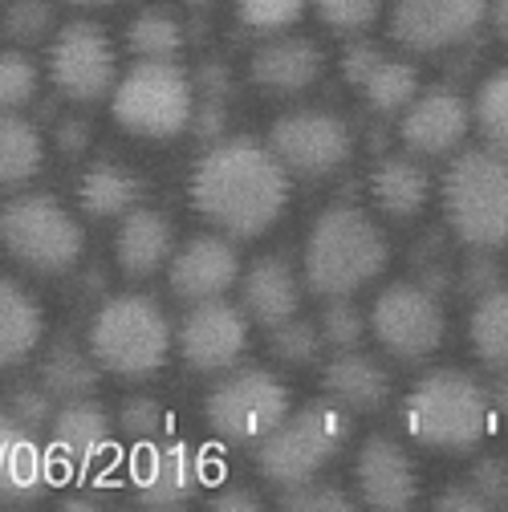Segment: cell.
I'll return each mask as SVG.
<instances>
[{"label":"cell","instance_id":"obj_1","mask_svg":"<svg viewBox=\"0 0 508 512\" xmlns=\"http://www.w3.org/2000/svg\"><path fill=\"white\" fill-rule=\"evenodd\" d=\"M192 208L232 240H252L269 232L289 204V171L277 155L252 139H220L187 183Z\"/></svg>","mask_w":508,"mask_h":512},{"label":"cell","instance_id":"obj_2","mask_svg":"<svg viewBox=\"0 0 508 512\" xmlns=\"http://www.w3.org/2000/svg\"><path fill=\"white\" fill-rule=\"evenodd\" d=\"M387 236L366 212L338 204L313 220L301 252L305 289L313 297H350L387 269Z\"/></svg>","mask_w":508,"mask_h":512},{"label":"cell","instance_id":"obj_3","mask_svg":"<svg viewBox=\"0 0 508 512\" xmlns=\"http://www.w3.org/2000/svg\"><path fill=\"white\" fill-rule=\"evenodd\" d=\"M439 200L460 244L492 252L508 244V159L480 147L460 151L443 171Z\"/></svg>","mask_w":508,"mask_h":512},{"label":"cell","instance_id":"obj_4","mask_svg":"<svg viewBox=\"0 0 508 512\" xmlns=\"http://www.w3.org/2000/svg\"><path fill=\"white\" fill-rule=\"evenodd\" d=\"M488 395L464 370H431L403 399V427L435 452H472L488 431Z\"/></svg>","mask_w":508,"mask_h":512},{"label":"cell","instance_id":"obj_5","mask_svg":"<svg viewBox=\"0 0 508 512\" xmlns=\"http://www.w3.org/2000/svg\"><path fill=\"white\" fill-rule=\"evenodd\" d=\"M171 322L167 313L139 293L110 297L90 322V354L98 370L118 378H151L171 354Z\"/></svg>","mask_w":508,"mask_h":512},{"label":"cell","instance_id":"obj_6","mask_svg":"<svg viewBox=\"0 0 508 512\" xmlns=\"http://www.w3.org/2000/svg\"><path fill=\"white\" fill-rule=\"evenodd\" d=\"M350 439V415L342 403L322 399L293 415H285L261 443H257V468L269 484L293 488L322 472Z\"/></svg>","mask_w":508,"mask_h":512},{"label":"cell","instance_id":"obj_7","mask_svg":"<svg viewBox=\"0 0 508 512\" xmlns=\"http://www.w3.org/2000/svg\"><path fill=\"white\" fill-rule=\"evenodd\" d=\"M196 110V86L175 61H135L114 90L110 114L122 131L139 139H175L187 131Z\"/></svg>","mask_w":508,"mask_h":512},{"label":"cell","instance_id":"obj_8","mask_svg":"<svg viewBox=\"0 0 508 512\" xmlns=\"http://www.w3.org/2000/svg\"><path fill=\"white\" fill-rule=\"evenodd\" d=\"M0 248L21 269L57 277L82 261L86 232L53 196H33L29 191V196H17L0 208Z\"/></svg>","mask_w":508,"mask_h":512},{"label":"cell","instance_id":"obj_9","mask_svg":"<svg viewBox=\"0 0 508 512\" xmlns=\"http://www.w3.org/2000/svg\"><path fill=\"white\" fill-rule=\"evenodd\" d=\"M204 415L224 443L257 447L289 415V391L277 374L261 366H232L208 391Z\"/></svg>","mask_w":508,"mask_h":512},{"label":"cell","instance_id":"obj_10","mask_svg":"<svg viewBox=\"0 0 508 512\" xmlns=\"http://www.w3.org/2000/svg\"><path fill=\"white\" fill-rule=\"evenodd\" d=\"M366 330L378 338L391 358L399 362H423L443 346V305L427 285H391L374 297Z\"/></svg>","mask_w":508,"mask_h":512},{"label":"cell","instance_id":"obj_11","mask_svg":"<svg viewBox=\"0 0 508 512\" xmlns=\"http://www.w3.org/2000/svg\"><path fill=\"white\" fill-rule=\"evenodd\" d=\"M269 151L289 171V179H330L350 163L354 135L330 110H293L273 122Z\"/></svg>","mask_w":508,"mask_h":512},{"label":"cell","instance_id":"obj_12","mask_svg":"<svg viewBox=\"0 0 508 512\" xmlns=\"http://www.w3.org/2000/svg\"><path fill=\"white\" fill-rule=\"evenodd\" d=\"M45 74L53 90L70 102H98L118 82V57L110 37L90 21H70L49 41Z\"/></svg>","mask_w":508,"mask_h":512},{"label":"cell","instance_id":"obj_13","mask_svg":"<svg viewBox=\"0 0 508 512\" xmlns=\"http://www.w3.org/2000/svg\"><path fill=\"white\" fill-rule=\"evenodd\" d=\"M175 346L179 358L200 374L232 370L248 350V313L224 297L196 301L175 330Z\"/></svg>","mask_w":508,"mask_h":512},{"label":"cell","instance_id":"obj_14","mask_svg":"<svg viewBox=\"0 0 508 512\" xmlns=\"http://www.w3.org/2000/svg\"><path fill=\"white\" fill-rule=\"evenodd\" d=\"M488 21V0H395L391 37L411 53L464 45Z\"/></svg>","mask_w":508,"mask_h":512},{"label":"cell","instance_id":"obj_15","mask_svg":"<svg viewBox=\"0 0 508 512\" xmlns=\"http://www.w3.org/2000/svg\"><path fill=\"white\" fill-rule=\"evenodd\" d=\"M472 131V106L456 90H419L399 114V139L415 159H448Z\"/></svg>","mask_w":508,"mask_h":512},{"label":"cell","instance_id":"obj_16","mask_svg":"<svg viewBox=\"0 0 508 512\" xmlns=\"http://www.w3.org/2000/svg\"><path fill=\"white\" fill-rule=\"evenodd\" d=\"M208 480V460L192 443H143L135 460V492L147 508H179Z\"/></svg>","mask_w":508,"mask_h":512},{"label":"cell","instance_id":"obj_17","mask_svg":"<svg viewBox=\"0 0 508 512\" xmlns=\"http://www.w3.org/2000/svg\"><path fill=\"white\" fill-rule=\"evenodd\" d=\"M240 281V256L228 236H196L167 261V285L183 305L228 297Z\"/></svg>","mask_w":508,"mask_h":512},{"label":"cell","instance_id":"obj_18","mask_svg":"<svg viewBox=\"0 0 508 512\" xmlns=\"http://www.w3.org/2000/svg\"><path fill=\"white\" fill-rule=\"evenodd\" d=\"M354 480H358L362 500L374 512H403L419 496V480H415L411 456L387 435H374V439L362 443L358 464H354Z\"/></svg>","mask_w":508,"mask_h":512},{"label":"cell","instance_id":"obj_19","mask_svg":"<svg viewBox=\"0 0 508 512\" xmlns=\"http://www.w3.org/2000/svg\"><path fill=\"white\" fill-rule=\"evenodd\" d=\"M110 443H114V423L90 399H66L49 415V447L53 460L66 464V472H86L110 452Z\"/></svg>","mask_w":508,"mask_h":512},{"label":"cell","instance_id":"obj_20","mask_svg":"<svg viewBox=\"0 0 508 512\" xmlns=\"http://www.w3.org/2000/svg\"><path fill=\"white\" fill-rule=\"evenodd\" d=\"M53 456L33 439L29 423L13 411H0V496L5 500H33L49 484Z\"/></svg>","mask_w":508,"mask_h":512},{"label":"cell","instance_id":"obj_21","mask_svg":"<svg viewBox=\"0 0 508 512\" xmlns=\"http://www.w3.org/2000/svg\"><path fill=\"white\" fill-rule=\"evenodd\" d=\"M236 285H240V309L248 313V322L273 330V326L289 322V317H297L301 281L285 256H265V261L252 265Z\"/></svg>","mask_w":508,"mask_h":512},{"label":"cell","instance_id":"obj_22","mask_svg":"<svg viewBox=\"0 0 508 512\" xmlns=\"http://www.w3.org/2000/svg\"><path fill=\"white\" fill-rule=\"evenodd\" d=\"M322 66H326V57L313 41L277 37V41H265L257 53H252L248 74L269 94H301L322 78Z\"/></svg>","mask_w":508,"mask_h":512},{"label":"cell","instance_id":"obj_23","mask_svg":"<svg viewBox=\"0 0 508 512\" xmlns=\"http://www.w3.org/2000/svg\"><path fill=\"white\" fill-rule=\"evenodd\" d=\"M175 252V232L163 212L151 208H131L118 224L114 236V261L126 277H155Z\"/></svg>","mask_w":508,"mask_h":512},{"label":"cell","instance_id":"obj_24","mask_svg":"<svg viewBox=\"0 0 508 512\" xmlns=\"http://www.w3.org/2000/svg\"><path fill=\"white\" fill-rule=\"evenodd\" d=\"M322 391L334 403H342L346 411H378L391 395V374H387L383 362L370 358V354L342 350L322 370Z\"/></svg>","mask_w":508,"mask_h":512},{"label":"cell","instance_id":"obj_25","mask_svg":"<svg viewBox=\"0 0 508 512\" xmlns=\"http://www.w3.org/2000/svg\"><path fill=\"white\" fill-rule=\"evenodd\" d=\"M370 196L378 204V212L391 220H411L423 212L427 196H431V179L427 167L415 155H391L378 159V167L370 171Z\"/></svg>","mask_w":508,"mask_h":512},{"label":"cell","instance_id":"obj_26","mask_svg":"<svg viewBox=\"0 0 508 512\" xmlns=\"http://www.w3.org/2000/svg\"><path fill=\"white\" fill-rule=\"evenodd\" d=\"M41 330H45V317H41V305L29 297V289L0 277V370L25 362L37 350Z\"/></svg>","mask_w":508,"mask_h":512},{"label":"cell","instance_id":"obj_27","mask_svg":"<svg viewBox=\"0 0 508 512\" xmlns=\"http://www.w3.org/2000/svg\"><path fill=\"white\" fill-rule=\"evenodd\" d=\"M139 200H143V183L118 163H98L78 179V204L94 220L126 216L131 208H139Z\"/></svg>","mask_w":508,"mask_h":512},{"label":"cell","instance_id":"obj_28","mask_svg":"<svg viewBox=\"0 0 508 512\" xmlns=\"http://www.w3.org/2000/svg\"><path fill=\"white\" fill-rule=\"evenodd\" d=\"M45 167V139L21 118V110H0V187H25Z\"/></svg>","mask_w":508,"mask_h":512},{"label":"cell","instance_id":"obj_29","mask_svg":"<svg viewBox=\"0 0 508 512\" xmlns=\"http://www.w3.org/2000/svg\"><path fill=\"white\" fill-rule=\"evenodd\" d=\"M468 334H472L476 358L488 370L508 374V289L504 285L492 289V293H484V297H476Z\"/></svg>","mask_w":508,"mask_h":512},{"label":"cell","instance_id":"obj_30","mask_svg":"<svg viewBox=\"0 0 508 512\" xmlns=\"http://www.w3.org/2000/svg\"><path fill=\"white\" fill-rule=\"evenodd\" d=\"M41 387L49 391V399H86L98 387V362L90 350L78 346H53L41 362Z\"/></svg>","mask_w":508,"mask_h":512},{"label":"cell","instance_id":"obj_31","mask_svg":"<svg viewBox=\"0 0 508 512\" xmlns=\"http://www.w3.org/2000/svg\"><path fill=\"white\" fill-rule=\"evenodd\" d=\"M362 94H366V106L374 110V114H387V118H395V114H403L407 106H411V98L423 90L419 86V70L411 66V61H378L374 66V74L358 86Z\"/></svg>","mask_w":508,"mask_h":512},{"label":"cell","instance_id":"obj_32","mask_svg":"<svg viewBox=\"0 0 508 512\" xmlns=\"http://www.w3.org/2000/svg\"><path fill=\"white\" fill-rule=\"evenodd\" d=\"M472 126L488 151L508 159V70H496L480 82L472 102Z\"/></svg>","mask_w":508,"mask_h":512},{"label":"cell","instance_id":"obj_33","mask_svg":"<svg viewBox=\"0 0 508 512\" xmlns=\"http://www.w3.org/2000/svg\"><path fill=\"white\" fill-rule=\"evenodd\" d=\"M126 45H131V53L139 61H175L183 49V29L171 13L147 9L131 21V29H126Z\"/></svg>","mask_w":508,"mask_h":512},{"label":"cell","instance_id":"obj_34","mask_svg":"<svg viewBox=\"0 0 508 512\" xmlns=\"http://www.w3.org/2000/svg\"><path fill=\"white\" fill-rule=\"evenodd\" d=\"M41 90L37 61L21 49L0 53V110H25Z\"/></svg>","mask_w":508,"mask_h":512},{"label":"cell","instance_id":"obj_35","mask_svg":"<svg viewBox=\"0 0 508 512\" xmlns=\"http://www.w3.org/2000/svg\"><path fill=\"white\" fill-rule=\"evenodd\" d=\"M53 29H57V17L49 0H13L5 9V33L17 49L41 45L45 37H53Z\"/></svg>","mask_w":508,"mask_h":512},{"label":"cell","instance_id":"obj_36","mask_svg":"<svg viewBox=\"0 0 508 512\" xmlns=\"http://www.w3.org/2000/svg\"><path fill=\"white\" fill-rule=\"evenodd\" d=\"M309 0H236V17L252 33H285L305 17Z\"/></svg>","mask_w":508,"mask_h":512},{"label":"cell","instance_id":"obj_37","mask_svg":"<svg viewBox=\"0 0 508 512\" xmlns=\"http://www.w3.org/2000/svg\"><path fill=\"white\" fill-rule=\"evenodd\" d=\"M269 346L281 362L289 366H309L317 354H322V330H317L313 322H301V317H289V322L273 326L269 330Z\"/></svg>","mask_w":508,"mask_h":512},{"label":"cell","instance_id":"obj_38","mask_svg":"<svg viewBox=\"0 0 508 512\" xmlns=\"http://www.w3.org/2000/svg\"><path fill=\"white\" fill-rule=\"evenodd\" d=\"M281 508L285 512H350L354 504L338 484H317V476H313L305 484L281 488Z\"/></svg>","mask_w":508,"mask_h":512},{"label":"cell","instance_id":"obj_39","mask_svg":"<svg viewBox=\"0 0 508 512\" xmlns=\"http://www.w3.org/2000/svg\"><path fill=\"white\" fill-rule=\"evenodd\" d=\"M317 330H322V342H330L334 350H354L362 342V334H366V317L346 297H330Z\"/></svg>","mask_w":508,"mask_h":512},{"label":"cell","instance_id":"obj_40","mask_svg":"<svg viewBox=\"0 0 508 512\" xmlns=\"http://www.w3.org/2000/svg\"><path fill=\"white\" fill-rule=\"evenodd\" d=\"M309 5L338 33H362L383 13V0H309Z\"/></svg>","mask_w":508,"mask_h":512},{"label":"cell","instance_id":"obj_41","mask_svg":"<svg viewBox=\"0 0 508 512\" xmlns=\"http://www.w3.org/2000/svg\"><path fill=\"white\" fill-rule=\"evenodd\" d=\"M163 423H167L163 407H159L155 399H147V395L126 399V403H122V411H118V427H122V435H131L139 447H143V443H151V439L163 431Z\"/></svg>","mask_w":508,"mask_h":512},{"label":"cell","instance_id":"obj_42","mask_svg":"<svg viewBox=\"0 0 508 512\" xmlns=\"http://www.w3.org/2000/svg\"><path fill=\"white\" fill-rule=\"evenodd\" d=\"M468 484H472V492H476L488 508H504V504H508V464H504L500 456L476 460Z\"/></svg>","mask_w":508,"mask_h":512},{"label":"cell","instance_id":"obj_43","mask_svg":"<svg viewBox=\"0 0 508 512\" xmlns=\"http://www.w3.org/2000/svg\"><path fill=\"white\" fill-rule=\"evenodd\" d=\"M187 131H196L200 143H220L228 135V106L224 102H212V98H200L196 110H192V122H187Z\"/></svg>","mask_w":508,"mask_h":512},{"label":"cell","instance_id":"obj_44","mask_svg":"<svg viewBox=\"0 0 508 512\" xmlns=\"http://www.w3.org/2000/svg\"><path fill=\"white\" fill-rule=\"evenodd\" d=\"M378 61H383L378 45H370V41H350V45L342 49V78H346L350 86H362V82L374 74Z\"/></svg>","mask_w":508,"mask_h":512},{"label":"cell","instance_id":"obj_45","mask_svg":"<svg viewBox=\"0 0 508 512\" xmlns=\"http://www.w3.org/2000/svg\"><path fill=\"white\" fill-rule=\"evenodd\" d=\"M196 94L200 98H212V102H228V94H232V74H228V66H220V61H204V66L196 70Z\"/></svg>","mask_w":508,"mask_h":512},{"label":"cell","instance_id":"obj_46","mask_svg":"<svg viewBox=\"0 0 508 512\" xmlns=\"http://www.w3.org/2000/svg\"><path fill=\"white\" fill-rule=\"evenodd\" d=\"M13 415H17L21 423H29V427L49 423V415H53V407H49V391H45V387H41V391L21 387V391L13 395Z\"/></svg>","mask_w":508,"mask_h":512},{"label":"cell","instance_id":"obj_47","mask_svg":"<svg viewBox=\"0 0 508 512\" xmlns=\"http://www.w3.org/2000/svg\"><path fill=\"white\" fill-rule=\"evenodd\" d=\"M492 289H500V269L492 261H484V256H476V261L464 269V293L468 297H484Z\"/></svg>","mask_w":508,"mask_h":512},{"label":"cell","instance_id":"obj_48","mask_svg":"<svg viewBox=\"0 0 508 512\" xmlns=\"http://www.w3.org/2000/svg\"><path fill=\"white\" fill-rule=\"evenodd\" d=\"M435 508H439V512H488V504L472 492V484H468V488H448V492L435 500Z\"/></svg>","mask_w":508,"mask_h":512},{"label":"cell","instance_id":"obj_49","mask_svg":"<svg viewBox=\"0 0 508 512\" xmlns=\"http://www.w3.org/2000/svg\"><path fill=\"white\" fill-rule=\"evenodd\" d=\"M86 143H90L86 122L70 118V122H61V126H57V147L66 151V155H82V151H86Z\"/></svg>","mask_w":508,"mask_h":512},{"label":"cell","instance_id":"obj_50","mask_svg":"<svg viewBox=\"0 0 508 512\" xmlns=\"http://www.w3.org/2000/svg\"><path fill=\"white\" fill-rule=\"evenodd\" d=\"M212 508H216V512H257V508H261V496H252V492H244V488H232V492L216 496Z\"/></svg>","mask_w":508,"mask_h":512},{"label":"cell","instance_id":"obj_51","mask_svg":"<svg viewBox=\"0 0 508 512\" xmlns=\"http://www.w3.org/2000/svg\"><path fill=\"white\" fill-rule=\"evenodd\" d=\"M488 21L500 41H508V0H488Z\"/></svg>","mask_w":508,"mask_h":512},{"label":"cell","instance_id":"obj_52","mask_svg":"<svg viewBox=\"0 0 508 512\" xmlns=\"http://www.w3.org/2000/svg\"><path fill=\"white\" fill-rule=\"evenodd\" d=\"M484 395H488V407H492V411L508 415V374H500V378L492 382V387H488Z\"/></svg>","mask_w":508,"mask_h":512},{"label":"cell","instance_id":"obj_53","mask_svg":"<svg viewBox=\"0 0 508 512\" xmlns=\"http://www.w3.org/2000/svg\"><path fill=\"white\" fill-rule=\"evenodd\" d=\"M70 5H82V9H94V5H114V0H70Z\"/></svg>","mask_w":508,"mask_h":512},{"label":"cell","instance_id":"obj_54","mask_svg":"<svg viewBox=\"0 0 508 512\" xmlns=\"http://www.w3.org/2000/svg\"><path fill=\"white\" fill-rule=\"evenodd\" d=\"M187 5H196V9H208V5H212V0H187Z\"/></svg>","mask_w":508,"mask_h":512}]
</instances>
